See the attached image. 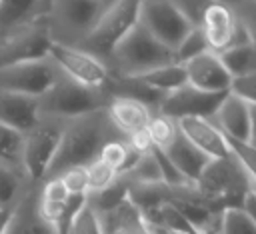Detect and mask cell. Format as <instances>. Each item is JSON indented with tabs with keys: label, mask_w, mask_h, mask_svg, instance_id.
I'll use <instances>...</instances> for the list:
<instances>
[{
	"label": "cell",
	"mask_w": 256,
	"mask_h": 234,
	"mask_svg": "<svg viewBox=\"0 0 256 234\" xmlns=\"http://www.w3.org/2000/svg\"><path fill=\"white\" fill-rule=\"evenodd\" d=\"M256 186L254 176H250L234 158L226 160H212L198 182L194 184V190L210 204H224L226 206H238L240 198L248 188Z\"/></svg>",
	"instance_id": "cell-4"
},
{
	"label": "cell",
	"mask_w": 256,
	"mask_h": 234,
	"mask_svg": "<svg viewBox=\"0 0 256 234\" xmlns=\"http://www.w3.org/2000/svg\"><path fill=\"white\" fill-rule=\"evenodd\" d=\"M104 234H150L142 210L130 200H122L114 208L98 214Z\"/></svg>",
	"instance_id": "cell-21"
},
{
	"label": "cell",
	"mask_w": 256,
	"mask_h": 234,
	"mask_svg": "<svg viewBox=\"0 0 256 234\" xmlns=\"http://www.w3.org/2000/svg\"><path fill=\"white\" fill-rule=\"evenodd\" d=\"M40 120L38 98L0 92V124L10 126L18 132H28Z\"/></svg>",
	"instance_id": "cell-19"
},
{
	"label": "cell",
	"mask_w": 256,
	"mask_h": 234,
	"mask_svg": "<svg viewBox=\"0 0 256 234\" xmlns=\"http://www.w3.org/2000/svg\"><path fill=\"white\" fill-rule=\"evenodd\" d=\"M222 66L230 74V78L236 76H246V74H256V44H240L232 46L224 52L218 54Z\"/></svg>",
	"instance_id": "cell-23"
},
{
	"label": "cell",
	"mask_w": 256,
	"mask_h": 234,
	"mask_svg": "<svg viewBox=\"0 0 256 234\" xmlns=\"http://www.w3.org/2000/svg\"><path fill=\"white\" fill-rule=\"evenodd\" d=\"M40 116H50L58 120H72L90 112L104 110L108 104V94L104 90L86 88L66 76H58L52 88L38 98Z\"/></svg>",
	"instance_id": "cell-3"
},
{
	"label": "cell",
	"mask_w": 256,
	"mask_h": 234,
	"mask_svg": "<svg viewBox=\"0 0 256 234\" xmlns=\"http://www.w3.org/2000/svg\"><path fill=\"white\" fill-rule=\"evenodd\" d=\"M170 62H174V54L136 22V26H132L114 46L106 66L110 76L136 78Z\"/></svg>",
	"instance_id": "cell-2"
},
{
	"label": "cell",
	"mask_w": 256,
	"mask_h": 234,
	"mask_svg": "<svg viewBox=\"0 0 256 234\" xmlns=\"http://www.w3.org/2000/svg\"><path fill=\"white\" fill-rule=\"evenodd\" d=\"M38 188L40 184H28L12 206L10 220L4 234H56L38 214Z\"/></svg>",
	"instance_id": "cell-17"
},
{
	"label": "cell",
	"mask_w": 256,
	"mask_h": 234,
	"mask_svg": "<svg viewBox=\"0 0 256 234\" xmlns=\"http://www.w3.org/2000/svg\"><path fill=\"white\" fill-rule=\"evenodd\" d=\"M186 70V84L204 94H226L230 74L222 66L216 52H204L182 64Z\"/></svg>",
	"instance_id": "cell-15"
},
{
	"label": "cell",
	"mask_w": 256,
	"mask_h": 234,
	"mask_svg": "<svg viewBox=\"0 0 256 234\" xmlns=\"http://www.w3.org/2000/svg\"><path fill=\"white\" fill-rule=\"evenodd\" d=\"M114 136H118V134L112 130L104 110L66 120L58 150L54 154V160H52L44 180L56 178L66 168L90 164L98 156L100 146L108 138H114Z\"/></svg>",
	"instance_id": "cell-1"
},
{
	"label": "cell",
	"mask_w": 256,
	"mask_h": 234,
	"mask_svg": "<svg viewBox=\"0 0 256 234\" xmlns=\"http://www.w3.org/2000/svg\"><path fill=\"white\" fill-rule=\"evenodd\" d=\"M30 182L24 172L0 160V208H10Z\"/></svg>",
	"instance_id": "cell-26"
},
{
	"label": "cell",
	"mask_w": 256,
	"mask_h": 234,
	"mask_svg": "<svg viewBox=\"0 0 256 234\" xmlns=\"http://www.w3.org/2000/svg\"><path fill=\"white\" fill-rule=\"evenodd\" d=\"M66 120L40 116L22 138V170L28 182L40 184L54 160Z\"/></svg>",
	"instance_id": "cell-6"
},
{
	"label": "cell",
	"mask_w": 256,
	"mask_h": 234,
	"mask_svg": "<svg viewBox=\"0 0 256 234\" xmlns=\"http://www.w3.org/2000/svg\"><path fill=\"white\" fill-rule=\"evenodd\" d=\"M200 30L208 42L210 52H216V54L232 46L254 42V30L238 20L232 4L208 2L202 14Z\"/></svg>",
	"instance_id": "cell-9"
},
{
	"label": "cell",
	"mask_w": 256,
	"mask_h": 234,
	"mask_svg": "<svg viewBox=\"0 0 256 234\" xmlns=\"http://www.w3.org/2000/svg\"><path fill=\"white\" fill-rule=\"evenodd\" d=\"M210 122L228 140L256 146V104H248L226 92L212 112Z\"/></svg>",
	"instance_id": "cell-13"
},
{
	"label": "cell",
	"mask_w": 256,
	"mask_h": 234,
	"mask_svg": "<svg viewBox=\"0 0 256 234\" xmlns=\"http://www.w3.org/2000/svg\"><path fill=\"white\" fill-rule=\"evenodd\" d=\"M136 156H138V154H134V152L130 150V146L126 144L124 138L114 136V138H108V140L100 146L96 158H98L102 164H106L108 168H112V170L120 176V174H124V172L132 166V162L136 160Z\"/></svg>",
	"instance_id": "cell-25"
},
{
	"label": "cell",
	"mask_w": 256,
	"mask_h": 234,
	"mask_svg": "<svg viewBox=\"0 0 256 234\" xmlns=\"http://www.w3.org/2000/svg\"><path fill=\"white\" fill-rule=\"evenodd\" d=\"M22 138H24L22 132L0 124V160L20 170H22Z\"/></svg>",
	"instance_id": "cell-29"
},
{
	"label": "cell",
	"mask_w": 256,
	"mask_h": 234,
	"mask_svg": "<svg viewBox=\"0 0 256 234\" xmlns=\"http://www.w3.org/2000/svg\"><path fill=\"white\" fill-rule=\"evenodd\" d=\"M138 24L172 54L192 30L176 2H138Z\"/></svg>",
	"instance_id": "cell-11"
},
{
	"label": "cell",
	"mask_w": 256,
	"mask_h": 234,
	"mask_svg": "<svg viewBox=\"0 0 256 234\" xmlns=\"http://www.w3.org/2000/svg\"><path fill=\"white\" fill-rule=\"evenodd\" d=\"M68 234H104L100 216L88 202H84L72 216Z\"/></svg>",
	"instance_id": "cell-30"
},
{
	"label": "cell",
	"mask_w": 256,
	"mask_h": 234,
	"mask_svg": "<svg viewBox=\"0 0 256 234\" xmlns=\"http://www.w3.org/2000/svg\"><path fill=\"white\" fill-rule=\"evenodd\" d=\"M162 154L170 160V164L178 170V174H180L190 186H194V184L198 182V178L202 176V172L206 170V166L212 162V160H210L208 156H204L198 148H194L180 132H178L176 140L168 146V150H164Z\"/></svg>",
	"instance_id": "cell-20"
},
{
	"label": "cell",
	"mask_w": 256,
	"mask_h": 234,
	"mask_svg": "<svg viewBox=\"0 0 256 234\" xmlns=\"http://www.w3.org/2000/svg\"><path fill=\"white\" fill-rule=\"evenodd\" d=\"M146 136H148L150 146L154 150H160V152L168 150V146L178 136L176 120H172L168 116H162V114H152V118L146 126Z\"/></svg>",
	"instance_id": "cell-28"
},
{
	"label": "cell",
	"mask_w": 256,
	"mask_h": 234,
	"mask_svg": "<svg viewBox=\"0 0 256 234\" xmlns=\"http://www.w3.org/2000/svg\"><path fill=\"white\" fill-rule=\"evenodd\" d=\"M60 72L52 64V60L38 58V60H22L10 62L0 66V92L42 98L52 84L58 80Z\"/></svg>",
	"instance_id": "cell-8"
},
{
	"label": "cell",
	"mask_w": 256,
	"mask_h": 234,
	"mask_svg": "<svg viewBox=\"0 0 256 234\" xmlns=\"http://www.w3.org/2000/svg\"><path fill=\"white\" fill-rule=\"evenodd\" d=\"M228 94H232L248 104H256V74L232 78L230 86H228Z\"/></svg>",
	"instance_id": "cell-34"
},
{
	"label": "cell",
	"mask_w": 256,
	"mask_h": 234,
	"mask_svg": "<svg viewBox=\"0 0 256 234\" xmlns=\"http://www.w3.org/2000/svg\"><path fill=\"white\" fill-rule=\"evenodd\" d=\"M176 126H178V132L194 148H198L204 156H208L210 160H226V158H232L226 136L210 122V118L186 116V118H178L176 120Z\"/></svg>",
	"instance_id": "cell-14"
},
{
	"label": "cell",
	"mask_w": 256,
	"mask_h": 234,
	"mask_svg": "<svg viewBox=\"0 0 256 234\" xmlns=\"http://www.w3.org/2000/svg\"><path fill=\"white\" fill-rule=\"evenodd\" d=\"M56 178L62 182V186H64L68 196H88V176H86V168L84 166L66 168Z\"/></svg>",
	"instance_id": "cell-33"
},
{
	"label": "cell",
	"mask_w": 256,
	"mask_h": 234,
	"mask_svg": "<svg viewBox=\"0 0 256 234\" xmlns=\"http://www.w3.org/2000/svg\"><path fill=\"white\" fill-rule=\"evenodd\" d=\"M204 52H210V48H208V42H206L202 30H200V26H196V28H192V30L186 34V38H184V40L180 42V46L176 48V52H174V62L184 64V62H188L190 58H194V56H198V54H204Z\"/></svg>",
	"instance_id": "cell-31"
},
{
	"label": "cell",
	"mask_w": 256,
	"mask_h": 234,
	"mask_svg": "<svg viewBox=\"0 0 256 234\" xmlns=\"http://www.w3.org/2000/svg\"><path fill=\"white\" fill-rule=\"evenodd\" d=\"M136 22H138V2H124V0L108 2L106 10L100 14L88 36L76 48H82L84 52L96 56L106 64L114 46L132 26H136Z\"/></svg>",
	"instance_id": "cell-5"
},
{
	"label": "cell",
	"mask_w": 256,
	"mask_h": 234,
	"mask_svg": "<svg viewBox=\"0 0 256 234\" xmlns=\"http://www.w3.org/2000/svg\"><path fill=\"white\" fill-rule=\"evenodd\" d=\"M136 78H140L144 84H148L150 88H154L162 94H170V92L186 86V70L178 62H170L166 66L154 68V70H150L142 76H136Z\"/></svg>",
	"instance_id": "cell-24"
},
{
	"label": "cell",
	"mask_w": 256,
	"mask_h": 234,
	"mask_svg": "<svg viewBox=\"0 0 256 234\" xmlns=\"http://www.w3.org/2000/svg\"><path fill=\"white\" fill-rule=\"evenodd\" d=\"M84 168H86V176H88V194L104 190L106 186H110L118 178V174L112 168H108L106 164H102L98 158H94Z\"/></svg>",
	"instance_id": "cell-32"
},
{
	"label": "cell",
	"mask_w": 256,
	"mask_h": 234,
	"mask_svg": "<svg viewBox=\"0 0 256 234\" xmlns=\"http://www.w3.org/2000/svg\"><path fill=\"white\" fill-rule=\"evenodd\" d=\"M104 112H106V118H108L112 130L120 138H128L136 132L146 130V126L154 114L144 104H140L132 98H122V96H110Z\"/></svg>",
	"instance_id": "cell-18"
},
{
	"label": "cell",
	"mask_w": 256,
	"mask_h": 234,
	"mask_svg": "<svg viewBox=\"0 0 256 234\" xmlns=\"http://www.w3.org/2000/svg\"><path fill=\"white\" fill-rule=\"evenodd\" d=\"M10 214H12V206L10 208H0V234H4L6 224L10 220Z\"/></svg>",
	"instance_id": "cell-37"
},
{
	"label": "cell",
	"mask_w": 256,
	"mask_h": 234,
	"mask_svg": "<svg viewBox=\"0 0 256 234\" xmlns=\"http://www.w3.org/2000/svg\"><path fill=\"white\" fill-rule=\"evenodd\" d=\"M50 42L52 38L48 28V16L32 20L0 38V66L10 62L46 58Z\"/></svg>",
	"instance_id": "cell-12"
},
{
	"label": "cell",
	"mask_w": 256,
	"mask_h": 234,
	"mask_svg": "<svg viewBox=\"0 0 256 234\" xmlns=\"http://www.w3.org/2000/svg\"><path fill=\"white\" fill-rule=\"evenodd\" d=\"M176 6L184 14V18L190 22V26L196 28L202 22V14H204L208 2H176Z\"/></svg>",
	"instance_id": "cell-35"
},
{
	"label": "cell",
	"mask_w": 256,
	"mask_h": 234,
	"mask_svg": "<svg viewBox=\"0 0 256 234\" xmlns=\"http://www.w3.org/2000/svg\"><path fill=\"white\" fill-rule=\"evenodd\" d=\"M66 202H68V194H66L64 186L58 178H50V180L40 182L38 202H36L38 214L48 226H52L56 230V234H58L62 220H64V214H66Z\"/></svg>",
	"instance_id": "cell-22"
},
{
	"label": "cell",
	"mask_w": 256,
	"mask_h": 234,
	"mask_svg": "<svg viewBox=\"0 0 256 234\" xmlns=\"http://www.w3.org/2000/svg\"><path fill=\"white\" fill-rule=\"evenodd\" d=\"M222 96L224 94H204V92H198L186 84V86L166 94L156 114L168 116L172 120L186 118V116L210 118L212 112L216 110L218 102L222 100Z\"/></svg>",
	"instance_id": "cell-16"
},
{
	"label": "cell",
	"mask_w": 256,
	"mask_h": 234,
	"mask_svg": "<svg viewBox=\"0 0 256 234\" xmlns=\"http://www.w3.org/2000/svg\"><path fill=\"white\" fill-rule=\"evenodd\" d=\"M106 6L108 2H52L48 12L52 42L80 46Z\"/></svg>",
	"instance_id": "cell-7"
},
{
	"label": "cell",
	"mask_w": 256,
	"mask_h": 234,
	"mask_svg": "<svg viewBox=\"0 0 256 234\" xmlns=\"http://www.w3.org/2000/svg\"><path fill=\"white\" fill-rule=\"evenodd\" d=\"M52 64L58 68V72L86 88L94 90H106V84L110 80V72L102 60L96 56L84 52L76 46H66L60 42H50L48 54Z\"/></svg>",
	"instance_id": "cell-10"
},
{
	"label": "cell",
	"mask_w": 256,
	"mask_h": 234,
	"mask_svg": "<svg viewBox=\"0 0 256 234\" xmlns=\"http://www.w3.org/2000/svg\"><path fill=\"white\" fill-rule=\"evenodd\" d=\"M238 208H240L242 212H246L248 216L256 218V186H252V188H248V190L244 192V196L240 198Z\"/></svg>",
	"instance_id": "cell-36"
},
{
	"label": "cell",
	"mask_w": 256,
	"mask_h": 234,
	"mask_svg": "<svg viewBox=\"0 0 256 234\" xmlns=\"http://www.w3.org/2000/svg\"><path fill=\"white\" fill-rule=\"evenodd\" d=\"M216 234H256V218L248 216L238 206H226L220 210Z\"/></svg>",
	"instance_id": "cell-27"
}]
</instances>
